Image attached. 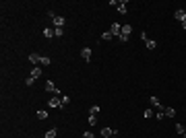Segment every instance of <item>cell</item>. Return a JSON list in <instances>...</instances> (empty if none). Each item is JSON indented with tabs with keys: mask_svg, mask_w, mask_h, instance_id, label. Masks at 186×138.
<instances>
[{
	"mask_svg": "<svg viewBox=\"0 0 186 138\" xmlns=\"http://www.w3.org/2000/svg\"><path fill=\"white\" fill-rule=\"evenodd\" d=\"M87 122H89L91 126H95V124H97V116H91V114H89V120H87Z\"/></svg>",
	"mask_w": 186,
	"mask_h": 138,
	"instance_id": "obj_21",
	"label": "cell"
},
{
	"mask_svg": "<svg viewBox=\"0 0 186 138\" xmlns=\"http://www.w3.org/2000/svg\"><path fill=\"white\" fill-rule=\"evenodd\" d=\"M112 35H116V37H120V33H122V25L120 23H112V27L108 29Z\"/></svg>",
	"mask_w": 186,
	"mask_h": 138,
	"instance_id": "obj_3",
	"label": "cell"
},
{
	"mask_svg": "<svg viewBox=\"0 0 186 138\" xmlns=\"http://www.w3.org/2000/svg\"><path fill=\"white\" fill-rule=\"evenodd\" d=\"M114 134H116V130H112V128H101V136L103 138H112Z\"/></svg>",
	"mask_w": 186,
	"mask_h": 138,
	"instance_id": "obj_7",
	"label": "cell"
},
{
	"mask_svg": "<svg viewBox=\"0 0 186 138\" xmlns=\"http://www.w3.org/2000/svg\"><path fill=\"white\" fill-rule=\"evenodd\" d=\"M64 17H56V19H54V29H62V27H64Z\"/></svg>",
	"mask_w": 186,
	"mask_h": 138,
	"instance_id": "obj_5",
	"label": "cell"
},
{
	"mask_svg": "<svg viewBox=\"0 0 186 138\" xmlns=\"http://www.w3.org/2000/svg\"><path fill=\"white\" fill-rule=\"evenodd\" d=\"M81 56H83V60L89 62V60H91V48H83L81 50Z\"/></svg>",
	"mask_w": 186,
	"mask_h": 138,
	"instance_id": "obj_9",
	"label": "cell"
},
{
	"mask_svg": "<svg viewBox=\"0 0 186 138\" xmlns=\"http://www.w3.org/2000/svg\"><path fill=\"white\" fill-rule=\"evenodd\" d=\"M184 132H186V128H184Z\"/></svg>",
	"mask_w": 186,
	"mask_h": 138,
	"instance_id": "obj_32",
	"label": "cell"
},
{
	"mask_svg": "<svg viewBox=\"0 0 186 138\" xmlns=\"http://www.w3.org/2000/svg\"><path fill=\"white\" fill-rule=\"evenodd\" d=\"M39 64H41V66H50V64H52V60H50L48 56H41V62H39Z\"/></svg>",
	"mask_w": 186,
	"mask_h": 138,
	"instance_id": "obj_18",
	"label": "cell"
},
{
	"mask_svg": "<svg viewBox=\"0 0 186 138\" xmlns=\"http://www.w3.org/2000/svg\"><path fill=\"white\" fill-rule=\"evenodd\" d=\"M29 76H31V79H39V76H41V68L35 66L33 70H31V74H29Z\"/></svg>",
	"mask_w": 186,
	"mask_h": 138,
	"instance_id": "obj_12",
	"label": "cell"
},
{
	"mask_svg": "<svg viewBox=\"0 0 186 138\" xmlns=\"http://www.w3.org/2000/svg\"><path fill=\"white\" fill-rule=\"evenodd\" d=\"M43 37H48V39H52V37H56V35H54V29H50V27H46V29H43Z\"/></svg>",
	"mask_w": 186,
	"mask_h": 138,
	"instance_id": "obj_13",
	"label": "cell"
},
{
	"mask_svg": "<svg viewBox=\"0 0 186 138\" xmlns=\"http://www.w3.org/2000/svg\"><path fill=\"white\" fill-rule=\"evenodd\" d=\"M143 116H145V118H151V116H153V109H145Z\"/></svg>",
	"mask_w": 186,
	"mask_h": 138,
	"instance_id": "obj_25",
	"label": "cell"
},
{
	"mask_svg": "<svg viewBox=\"0 0 186 138\" xmlns=\"http://www.w3.org/2000/svg\"><path fill=\"white\" fill-rule=\"evenodd\" d=\"M112 138H118V132H116V134H114V136H112Z\"/></svg>",
	"mask_w": 186,
	"mask_h": 138,
	"instance_id": "obj_30",
	"label": "cell"
},
{
	"mask_svg": "<svg viewBox=\"0 0 186 138\" xmlns=\"http://www.w3.org/2000/svg\"><path fill=\"white\" fill-rule=\"evenodd\" d=\"M151 105H153V107H155L157 111H163V109H165V107L161 105V103H159V99L155 97V95H153V97H151Z\"/></svg>",
	"mask_w": 186,
	"mask_h": 138,
	"instance_id": "obj_4",
	"label": "cell"
},
{
	"mask_svg": "<svg viewBox=\"0 0 186 138\" xmlns=\"http://www.w3.org/2000/svg\"><path fill=\"white\" fill-rule=\"evenodd\" d=\"M112 37H114V35H112L110 31H103V35H101V39H103V41H110Z\"/></svg>",
	"mask_w": 186,
	"mask_h": 138,
	"instance_id": "obj_20",
	"label": "cell"
},
{
	"mask_svg": "<svg viewBox=\"0 0 186 138\" xmlns=\"http://www.w3.org/2000/svg\"><path fill=\"white\" fill-rule=\"evenodd\" d=\"M182 29H184V31H186V21H182Z\"/></svg>",
	"mask_w": 186,
	"mask_h": 138,
	"instance_id": "obj_29",
	"label": "cell"
},
{
	"mask_svg": "<svg viewBox=\"0 0 186 138\" xmlns=\"http://www.w3.org/2000/svg\"><path fill=\"white\" fill-rule=\"evenodd\" d=\"M56 134H58V130H56V128H52V130L46 132V138H56Z\"/></svg>",
	"mask_w": 186,
	"mask_h": 138,
	"instance_id": "obj_17",
	"label": "cell"
},
{
	"mask_svg": "<svg viewBox=\"0 0 186 138\" xmlns=\"http://www.w3.org/2000/svg\"><path fill=\"white\" fill-rule=\"evenodd\" d=\"M163 114H165V118H174V116H176V109H174V107H165Z\"/></svg>",
	"mask_w": 186,
	"mask_h": 138,
	"instance_id": "obj_14",
	"label": "cell"
},
{
	"mask_svg": "<svg viewBox=\"0 0 186 138\" xmlns=\"http://www.w3.org/2000/svg\"><path fill=\"white\" fill-rule=\"evenodd\" d=\"M33 83H35V79H31V76H27V79H25V85H27V87H31Z\"/></svg>",
	"mask_w": 186,
	"mask_h": 138,
	"instance_id": "obj_24",
	"label": "cell"
},
{
	"mask_svg": "<svg viewBox=\"0 0 186 138\" xmlns=\"http://www.w3.org/2000/svg\"><path fill=\"white\" fill-rule=\"evenodd\" d=\"M89 114L91 116H97V114H99V105H91L89 107Z\"/></svg>",
	"mask_w": 186,
	"mask_h": 138,
	"instance_id": "obj_19",
	"label": "cell"
},
{
	"mask_svg": "<svg viewBox=\"0 0 186 138\" xmlns=\"http://www.w3.org/2000/svg\"><path fill=\"white\" fill-rule=\"evenodd\" d=\"M68 101H70V97H68V95H64V97H62V105H66Z\"/></svg>",
	"mask_w": 186,
	"mask_h": 138,
	"instance_id": "obj_26",
	"label": "cell"
},
{
	"mask_svg": "<svg viewBox=\"0 0 186 138\" xmlns=\"http://www.w3.org/2000/svg\"><path fill=\"white\" fill-rule=\"evenodd\" d=\"M130 33H132V27H130L128 23H124V25H122V33H120V37H118V39H120L122 44H124V41H128Z\"/></svg>",
	"mask_w": 186,
	"mask_h": 138,
	"instance_id": "obj_1",
	"label": "cell"
},
{
	"mask_svg": "<svg viewBox=\"0 0 186 138\" xmlns=\"http://www.w3.org/2000/svg\"><path fill=\"white\" fill-rule=\"evenodd\" d=\"M174 19H178V21H186V11H182V8H178V11L174 13Z\"/></svg>",
	"mask_w": 186,
	"mask_h": 138,
	"instance_id": "obj_6",
	"label": "cell"
},
{
	"mask_svg": "<svg viewBox=\"0 0 186 138\" xmlns=\"http://www.w3.org/2000/svg\"><path fill=\"white\" fill-rule=\"evenodd\" d=\"M29 62L37 66V64L41 62V56H39V54H29Z\"/></svg>",
	"mask_w": 186,
	"mask_h": 138,
	"instance_id": "obj_10",
	"label": "cell"
},
{
	"mask_svg": "<svg viewBox=\"0 0 186 138\" xmlns=\"http://www.w3.org/2000/svg\"><path fill=\"white\" fill-rule=\"evenodd\" d=\"M54 35L56 37H62V35H64V29H54Z\"/></svg>",
	"mask_w": 186,
	"mask_h": 138,
	"instance_id": "obj_22",
	"label": "cell"
},
{
	"mask_svg": "<svg viewBox=\"0 0 186 138\" xmlns=\"http://www.w3.org/2000/svg\"><path fill=\"white\" fill-rule=\"evenodd\" d=\"M182 136H184V138H186V132H184V134H182Z\"/></svg>",
	"mask_w": 186,
	"mask_h": 138,
	"instance_id": "obj_31",
	"label": "cell"
},
{
	"mask_svg": "<svg viewBox=\"0 0 186 138\" xmlns=\"http://www.w3.org/2000/svg\"><path fill=\"white\" fill-rule=\"evenodd\" d=\"M48 107H52V109H58V107H62V97H58V95H54L50 101H48Z\"/></svg>",
	"mask_w": 186,
	"mask_h": 138,
	"instance_id": "obj_2",
	"label": "cell"
},
{
	"mask_svg": "<svg viewBox=\"0 0 186 138\" xmlns=\"http://www.w3.org/2000/svg\"><path fill=\"white\" fill-rule=\"evenodd\" d=\"M145 46H147L149 50H155V48H157V41H155V39H147V41H145Z\"/></svg>",
	"mask_w": 186,
	"mask_h": 138,
	"instance_id": "obj_15",
	"label": "cell"
},
{
	"mask_svg": "<svg viewBox=\"0 0 186 138\" xmlns=\"http://www.w3.org/2000/svg\"><path fill=\"white\" fill-rule=\"evenodd\" d=\"M176 132H178V134H184V126H182V124H176Z\"/></svg>",
	"mask_w": 186,
	"mask_h": 138,
	"instance_id": "obj_23",
	"label": "cell"
},
{
	"mask_svg": "<svg viewBox=\"0 0 186 138\" xmlns=\"http://www.w3.org/2000/svg\"><path fill=\"white\" fill-rule=\"evenodd\" d=\"M83 138H95V136H93V132H85V134H83Z\"/></svg>",
	"mask_w": 186,
	"mask_h": 138,
	"instance_id": "obj_28",
	"label": "cell"
},
{
	"mask_svg": "<svg viewBox=\"0 0 186 138\" xmlns=\"http://www.w3.org/2000/svg\"><path fill=\"white\" fill-rule=\"evenodd\" d=\"M48 118V111L46 109H37V120H46Z\"/></svg>",
	"mask_w": 186,
	"mask_h": 138,
	"instance_id": "obj_16",
	"label": "cell"
},
{
	"mask_svg": "<svg viewBox=\"0 0 186 138\" xmlns=\"http://www.w3.org/2000/svg\"><path fill=\"white\" fill-rule=\"evenodd\" d=\"M155 118H157V120H163V118H165V114H163V111H157V116H155Z\"/></svg>",
	"mask_w": 186,
	"mask_h": 138,
	"instance_id": "obj_27",
	"label": "cell"
},
{
	"mask_svg": "<svg viewBox=\"0 0 186 138\" xmlns=\"http://www.w3.org/2000/svg\"><path fill=\"white\" fill-rule=\"evenodd\" d=\"M46 91H48V93H54V95H58V89L54 87V83H52V81H46Z\"/></svg>",
	"mask_w": 186,
	"mask_h": 138,
	"instance_id": "obj_8",
	"label": "cell"
},
{
	"mask_svg": "<svg viewBox=\"0 0 186 138\" xmlns=\"http://www.w3.org/2000/svg\"><path fill=\"white\" fill-rule=\"evenodd\" d=\"M116 8H118V13H120V15H126V11H128V8H126V0L118 2V6H116Z\"/></svg>",
	"mask_w": 186,
	"mask_h": 138,
	"instance_id": "obj_11",
	"label": "cell"
}]
</instances>
